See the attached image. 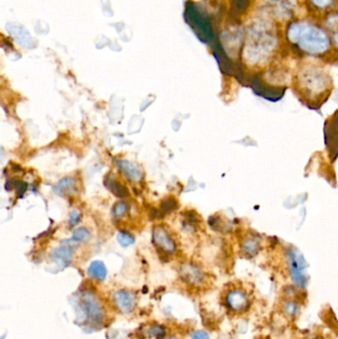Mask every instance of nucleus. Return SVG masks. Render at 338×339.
<instances>
[{
  "mask_svg": "<svg viewBox=\"0 0 338 339\" xmlns=\"http://www.w3.org/2000/svg\"><path fill=\"white\" fill-rule=\"evenodd\" d=\"M285 40L295 52L313 59H325L334 51L327 30L313 18H300L288 22Z\"/></svg>",
  "mask_w": 338,
  "mask_h": 339,
  "instance_id": "obj_1",
  "label": "nucleus"
},
{
  "mask_svg": "<svg viewBox=\"0 0 338 339\" xmlns=\"http://www.w3.org/2000/svg\"><path fill=\"white\" fill-rule=\"evenodd\" d=\"M297 98L310 108H320L333 91V79L328 70L316 62L301 64L292 79Z\"/></svg>",
  "mask_w": 338,
  "mask_h": 339,
  "instance_id": "obj_2",
  "label": "nucleus"
},
{
  "mask_svg": "<svg viewBox=\"0 0 338 339\" xmlns=\"http://www.w3.org/2000/svg\"><path fill=\"white\" fill-rule=\"evenodd\" d=\"M278 49L279 36L276 27L266 20H255L248 27L241 58L248 68L261 70L272 62Z\"/></svg>",
  "mask_w": 338,
  "mask_h": 339,
  "instance_id": "obj_3",
  "label": "nucleus"
},
{
  "mask_svg": "<svg viewBox=\"0 0 338 339\" xmlns=\"http://www.w3.org/2000/svg\"><path fill=\"white\" fill-rule=\"evenodd\" d=\"M223 304L229 313L235 315H243L252 308L253 295L248 287L233 285L225 292Z\"/></svg>",
  "mask_w": 338,
  "mask_h": 339,
  "instance_id": "obj_4",
  "label": "nucleus"
},
{
  "mask_svg": "<svg viewBox=\"0 0 338 339\" xmlns=\"http://www.w3.org/2000/svg\"><path fill=\"white\" fill-rule=\"evenodd\" d=\"M81 310L89 321L99 322L104 317V310L101 303L89 292H84L80 297Z\"/></svg>",
  "mask_w": 338,
  "mask_h": 339,
  "instance_id": "obj_5",
  "label": "nucleus"
},
{
  "mask_svg": "<svg viewBox=\"0 0 338 339\" xmlns=\"http://www.w3.org/2000/svg\"><path fill=\"white\" fill-rule=\"evenodd\" d=\"M153 242L157 248L167 254H172L176 250V244L168 231L163 226H156L153 230Z\"/></svg>",
  "mask_w": 338,
  "mask_h": 339,
  "instance_id": "obj_6",
  "label": "nucleus"
},
{
  "mask_svg": "<svg viewBox=\"0 0 338 339\" xmlns=\"http://www.w3.org/2000/svg\"><path fill=\"white\" fill-rule=\"evenodd\" d=\"M113 302L118 311L122 313H130L136 306L135 297L129 292L123 289L114 293Z\"/></svg>",
  "mask_w": 338,
  "mask_h": 339,
  "instance_id": "obj_7",
  "label": "nucleus"
},
{
  "mask_svg": "<svg viewBox=\"0 0 338 339\" xmlns=\"http://www.w3.org/2000/svg\"><path fill=\"white\" fill-rule=\"evenodd\" d=\"M338 0H306V6L314 14H323L324 16L337 8Z\"/></svg>",
  "mask_w": 338,
  "mask_h": 339,
  "instance_id": "obj_8",
  "label": "nucleus"
},
{
  "mask_svg": "<svg viewBox=\"0 0 338 339\" xmlns=\"http://www.w3.org/2000/svg\"><path fill=\"white\" fill-rule=\"evenodd\" d=\"M322 21L330 36L334 51H338V9L326 14Z\"/></svg>",
  "mask_w": 338,
  "mask_h": 339,
  "instance_id": "obj_9",
  "label": "nucleus"
},
{
  "mask_svg": "<svg viewBox=\"0 0 338 339\" xmlns=\"http://www.w3.org/2000/svg\"><path fill=\"white\" fill-rule=\"evenodd\" d=\"M182 279L189 285L199 286L204 280V273L202 270L192 264H183L181 268Z\"/></svg>",
  "mask_w": 338,
  "mask_h": 339,
  "instance_id": "obj_10",
  "label": "nucleus"
},
{
  "mask_svg": "<svg viewBox=\"0 0 338 339\" xmlns=\"http://www.w3.org/2000/svg\"><path fill=\"white\" fill-rule=\"evenodd\" d=\"M115 164L118 169L124 174V176L131 182H138L142 177V173L140 169L133 163L125 160H116Z\"/></svg>",
  "mask_w": 338,
  "mask_h": 339,
  "instance_id": "obj_11",
  "label": "nucleus"
},
{
  "mask_svg": "<svg viewBox=\"0 0 338 339\" xmlns=\"http://www.w3.org/2000/svg\"><path fill=\"white\" fill-rule=\"evenodd\" d=\"M72 257H73V251L71 248L67 246L56 248L55 250H53L51 254V259L53 261L63 267L68 266L72 262Z\"/></svg>",
  "mask_w": 338,
  "mask_h": 339,
  "instance_id": "obj_12",
  "label": "nucleus"
},
{
  "mask_svg": "<svg viewBox=\"0 0 338 339\" xmlns=\"http://www.w3.org/2000/svg\"><path fill=\"white\" fill-rule=\"evenodd\" d=\"M87 274L90 278L94 280L104 281L107 276V270L103 262L94 261L89 265L87 269Z\"/></svg>",
  "mask_w": 338,
  "mask_h": 339,
  "instance_id": "obj_13",
  "label": "nucleus"
},
{
  "mask_svg": "<svg viewBox=\"0 0 338 339\" xmlns=\"http://www.w3.org/2000/svg\"><path fill=\"white\" fill-rule=\"evenodd\" d=\"M105 185L109 188L110 191H112L116 197H119V198H123V197H126L128 195V189L122 185L121 183H119L117 180L113 179V178H107L105 180Z\"/></svg>",
  "mask_w": 338,
  "mask_h": 339,
  "instance_id": "obj_14",
  "label": "nucleus"
},
{
  "mask_svg": "<svg viewBox=\"0 0 338 339\" xmlns=\"http://www.w3.org/2000/svg\"><path fill=\"white\" fill-rule=\"evenodd\" d=\"M55 190L59 195H65L67 192L76 191V181L72 178H65L57 184Z\"/></svg>",
  "mask_w": 338,
  "mask_h": 339,
  "instance_id": "obj_15",
  "label": "nucleus"
},
{
  "mask_svg": "<svg viewBox=\"0 0 338 339\" xmlns=\"http://www.w3.org/2000/svg\"><path fill=\"white\" fill-rule=\"evenodd\" d=\"M90 238V232L84 228V227H79L77 230H75L72 241L73 242H86Z\"/></svg>",
  "mask_w": 338,
  "mask_h": 339,
  "instance_id": "obj_16",
  "label": "nucleus"
},
{
  "mask_svg": "<svg viewBox=\"0 0 338 339\" xmlns=\"http://www.w3.org/2000/svg\"><path fill=\"white\" fill-rule=\"evenodd\" d=\"M117 241L122 247H128L135 243V238L128 232L119 231L117 234Z\"/></svg>",
  "mask_w": 338,
  "mask_h": 339,
  "instance_id": "obj_17",
  "label": "nucleus"
},
{
  "mask_svg": "<svg viewBox=\"0 0 338 339\" xmlns=\"http://www.w3.org/2000/svg\"><path fill=\"white\" fill-rule=\"evenodd\" d=\"M127 212H128V205L124 202L117 203L112 209L113 216L117 217V218H120V217L124 216Z\"/></svg>",
  "mask_w": 338,
  "mask_h": 339,
  "instance_id": "obj_18",
  "label": "nucleus"
},
{
  "mask_svg": "<svg viewBox=\"0 0 338 339\" xmlns=\"http://www.w3.org/2000/svg\"><path fill=\"white\" fill-rule=\"evenodd\" d=\"M148 333H149V335L152 336V337H155L156 339H161L165 336V334H166V330H165V328H164L162 325L155 324V325H152V326L149 328Z\"/></svg>",
  "mask_w": 338,
  "mask_h": 339,
  "instance_id": "obj_19",
  "label": "nucleus"
},
{
  "mask_svg": "<svg viewBox=\"0 0 338 339\" xmlns=\"http://www.w3.org/2000/svg\"><path fill=\"white\" fill-rule=\"evenodd\" d=\"M79 219H80V216H79V213L77 210H74V211L71 212V215H70V224L71 225L78 224Z\"/></svg>",
  "mask_w": 338,
  "mask_h": 339,
  "instance_id": "obj_20",
  "label": "nucleus"
},
{
  "mask_svg": "<svg viewBox=\"0 0 338 339\" xmlns=\"http://www.w3.org/2000/svg\"><path fill=\"white\" fill-rule=\"evenodd\" d=\"M191 339H209V336L206 331L199 330V331L194 332Z\"/></svg>",
  "mask_w": 338,
  "mask_h": 339,
  "instance_id": "obj_21",
  "label": "nucleus"
},
{
  "mask_svg": "<svg viewBox=\"0 0 338 339\" xmlns=\"http://www.w3.org/2000/svg\"><path fill=\"white\" fill-rule=\"evenodd\" d=\"M267 1H270V2H273V3H276V2H279L281 0H267Z\"/></svg>",
  "mask_w": 338,
  "mask_h": 339,
  "instance_id": "obj_22",
  "label": "nucleus"
},
{
  "mask_svg": "<svg viewBox=\"0 0 338 339\" xmlns=\"http://www.w3.org/2000/svg\"><path fill=\"white\" fill-rule=\"evenodd\" d=\"M257 339H269V338H268V337H259V338Z\"/></svg>",
  "mask_w": 338,
  "mask_h": 339,
  "instance_id": "obj_23",
  "label": "nucleus"
},
{
  "mask_svg": "<svg viewBox=\"0 0 338 339\" xmlns=\"http://www.w3.org/2000/svg\"><path fill=\"white\" fill-rule=\"evenodd\" d=\"M168 339H177V338H176V337H173V336H172V337H169V338Z\"/></svg>",
  "mask_w": 338,
  "mask_h": 339,
  "instance_id": "obj_24",
  "label": "nucleus"
}]
</instances>
